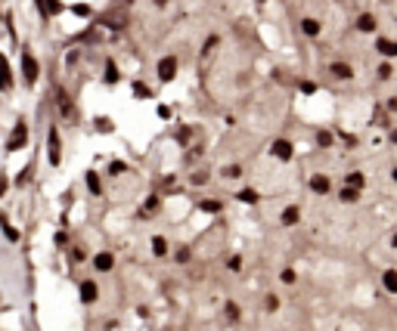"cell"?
I'll use <instances>...</instances> for the list:
<instances>
[{"label": "cell", "instance_id": "6da1fadb", "mask_svg": "<svg viewBox=\"0 0 397 331\" xmlns=\"http://www.w3.org/2000/svg\"><path fill=\"white\" fill-rule=\"evenodd\" d=\"M22 78H25V84H28V87H35L38 78H40V62L35 59V53H31L28 47L22 50Z\"/></svg>", "mask_w": 397, "mask_h": 331}, {"label": "cell", "instance_id": "7a4b0ae2", "mask_svg": "<svg viewBox=\"0 0 397 331\" xmlns=\"http://www.w3.org/2000/svg\"><path fill=\"white\" fill-rule=\"evenodd\" d=\"M47 146H50V164L59 167V161H62V142H59V130H56V124L47 130Z\"/></svg>", "mask_w": 397, "mask_h": 331}, {"label": "cell", "instance_id": "3957f363", "mask_svg": "<svg viewBox=\"0 0 397 331\" xmlns=\"http://www.w3.org/2000/svg\"><path fill=\"white\" fill-rule=\"evenodd\" d=\"M158 78H162V84H171L177 78V56H165L158 62Z\"/></svg>", "mask_w": 397, "mask_h": 331}, {"label": "cell", "instance_id": "277c9868", "mask_svg": "<svg viewBox=\"0 0 397 331\" xmlns=\"http://www.w3.org/2000/svg\"><path fill=\"white\" fill-rule=\"evenodd\" d=\"M270 155H273L276 161H292L295 146H292L289 139H273V146H270Z\"/></svg>", "mask_w": 397, "mask_h": 331}, {"label": "cell", "instance_id": "5b68a950", "mask_svg": "<svg viewBox=\"0 0 397 331\" xmlns=\"http://www.w3.org/2000/svg\"><path fill=\"white\" fill-rule=\"evenodd\" d=\"M94 269L96 273H112L115 269V254L112 251H96L94 254Z\"/></svg>", "mask_w": 397, "mask_h": 331}, {"label": "cell", "instance_id": "8992f818", "mask_svg": "<svg viewBox=\"0 0 397 331\" xmlns=\"http://www.w3.org/2000/svg\"><path fill=\"white\" fill-rule=\"evenodd\" d=\"M0 90L10 93L13 90V69H10V59L0 53Z\"/></svg>", "mask_w": 397, "mask_h": 331}, {"label": "cell", "instance_id": "52a82bcc", "mask_svg": "<svg viewBox=\"0 0 397 331\" xmlns=\"http://www.w3.org/2000/svg\"><path fill=\"white\" fill-rule=\"evenodd\" d=\"M307 186H310V192H317V195H326V192H332V180H329L326 174H314L307 180Z\"/></svg>", "mask_w": 397, "mask_h": 331}, {"label": "cell", "instance_id": "ba28073f", "mask_svg": "<svg viewBox=\"0 0 397 331\" xmlns=\"http://www.w3.org/2000/svg\"><path fill=\"white\" fill-rule=\"evenodd\" d=\"M35 3H38V10L44 13L47 19H50V16H62V10H65L62 0H35Z\"/></svg>", "mask_w": 397, "mask_h": 331}, {"label": "cell", "instance_id": "9c48e42d", "mask_svg": "<svg viewBox=\"0 0 397 331\" xmlns=\"http://www.w3.org/2000/svg\"><path fill=\"white\" fill-rule=\"evenodd\" d=\"M25 142H28V127H25V124H16V133L10 137L6 149H10V152H16V149H22Z\"/></svg>", "mask_w": 397, "mask_h": 331}, {"label": "cell", "instance_id": "30bf717a", "mask_svg": "<svg viewBox=\"0 0 397 331\" xmlns=\"http://www.w3.org/2000/svg\"><path fill=\"white\" fill-rule=\"evenodd\" d=\"M56 105H59V112H62L65 118H72L75 115V105H72V96L65 93L62 87H56Z\"/></svg>", "mask_w": 397, "mask_h": 331}, {"label": "cell", "instance_id": "8fae6325", "mask_svg": "<svg viewBox=\"0 0 397 331\" xmlns=\"http://www.w3.org/2000/svg\"><path fill=\"white\" fill-rule=\"evenodd\" d=\"M96 297H99L96 282H94V279H84V282H81V300L84 303H96Z\"/></svg>", "mask_w": 397, "mask_h": 331}, {"label": "cell", "instance_id": "7c38bea8", "mask_svg": "<svg viewBox=\"0 0 397 331\" xmlns=\"http://www.w3.org/2000/svg\"><path fill=\"white\" fill-rule=\"evenodd\" d=\"M329 74H332L335 81H351L354 78V69H351L348 62H332V65H329Z\"/></svg>", "mask_w": 397, "mask_h": 331}, {"label": "cell", "instance_id": "4fadbf2b", "mask_svg": "<svg viewBox=\"0 0 397 331\" xmlns=\"http://www.w3.org/2000/svg\"><path fill=\"white\" fill-rule=\"evenodd\" d=\"M376 28H378V22H376L373 13H360V16H357V31H363V35H373Z\"/></svg>", "mask_w": 397, "mask_h": 331}, {"label": "cell", "instance_id": "5bb4252c", "mask_svg": "<svg viewBox=\"0 0 397 331\" xmlns=\"http://www.w3.org/2000/svg\"><path fill=\"white\" fill-rule=\"evenodd\" d=\"M376 50H378V53H382V56H388V59H394V56H397V40L378 37V40H376Z\"/></svg>", "mask_w": 397, "mask_h": 331}, {"label": "cell", "instance_id": "9a60e30c", "mask_svg": "<svg viewBox=\"0 0 397 331\" xmlns=\"http://www.w3.org/2000/svg\"><path fill=\"white\" fill-rule=\"evenodd\" d=\"M301 31H304L307 37H320L323 25H320V19H310V16H307V19H301Z\"/></svg>", "mask_w": 397, "mask_h": 331}, {"label": "cell", "instance_id": "2e32d148", "mask_svg": "<svg viewBox=\"0 0 397 331\" xmlns=\"http://www.w3.org/2000/svg\"><path fill=\"white\" fill-rule=\"evenodd\" d=\"M168 251H171V244H168L165 235H152V254L155 257H168Z\"/></svg>", "mask_w": 397, "mask_h": 331}, {"label": "cell", "instance_id": "e0dca14e", "mask_svg": "<svg viewBox=\"0 0 397 331\" xmlns=\"http://www.w3.org/2000/svg\"><path fill=\"white\" fill-rule=\"evenodd\" d=\"M344 186H351V189H360V192H363V186H366V176H363V171H351L348 176H344Z\"/></svg>", "mask_w": 397, "mask_h": 331}, {"label": "cell", "instance_id": "ac0fdd59", "mask_svg": "<svg viewBox=\"0 0 397 331\" xmlns=\"http://www.w3.org/2000/svg\"><path fill=\"white\" fill-rule=\"evenodd\" d=\"M103 81L106 84H118V81H121V71H118V65L112 62V59H109L106 69H103Z\"/></svg>", "mask_w": 397, "mask_h": 331}, {"label": "cell", "instance_id": "d6986e66", "mask_svg": "<svg viewBox=\"0 0 397 331\" xmlns=\"http://www.w3.org/2000/svg\"><path fill=\"white\" fill-rule=\"evenodd\" d=\"M298 217H301V210L295 208V205H289V208H285L283 214H280V220H283V226H295V223H298Z\"/></svg>", "mask_w": 397, "mask_h": 331}, {"label": "cell", "instance_id": "ffe728a7", "mask_svg": "<svg viewBox=\"0 0 397 331\" xmlns=\"http://www.w3.org/2000/svg\"><path fill=\"white\" fill-rule=\"evenodd\" d=\"M382 285H385V291H388V294H397V269H385Z\"/></svg>", "mask_w": 397, "mask_h": 331}, {"label": "cell", "instance_id": "44dd1931", "mask_svg": "<svg viewBox=\"0 0 397 331\" xmlns=\"http://www.w3.org/2000/svg\"><path fill=\"white\" fill-rule=\"evenodd\" d=\"M339 201L341 205H354V201H360V189H351V186H344L339 192Z\"/></svg>", "mask_w": 397, "mask_h": 331}, {"label": "cell", "instance_id": "7402d4cb", "mask_svg": "<svg viewBox=\"0 0 397 331\" xmlns=\"http://www.w3.org/2000/svg\"><path fill=\"white\" fill-rule=\"evenodd\" d=\"M236 201H246V205H258L261 195H258L255 189H242V192H236Z\"/></svg>", "mask_w": 397, "mask_h": 331}, {"label": "cell", "instance_id": "603a6c76", "mask_svg": "<svg viewBox=\"0 0 397 331\" xmlns=\"http://www.w3.org/2000/svg\"><path fill=\"white\" fill-rule=\"evenodd\" d=\"M332 142H335V133H332V130H320V133H317V146H320V149H329Z\"/></svg>", "mask_w": 397, "mask_h": 331}, {"label": "cell", "instance_id": "cb8c5ba5", "mask_svg": "<svg viewBox=\"0 0 397 331\" xmlns=\"http://www.w3.org/2000/svg\"><path fill=\"white\" fill-rule=\"evenodd\" d=\"M221 176H224V180H239V176H242V167H239V164H227L224 171H221Z\"/></svg>", "mask_w": 397, "mask_h": 331}, {"label": "cell", "instance_id": "d4e9b609", "mask_svg": "<svg viewBox=\"0 0 397 331\" xmlns=\"http://www.w3.org/2000/svg\"><path fill=\"white\" fill-rule=\"evenodd\" d=\"M87 189L94 192V195H99V192H103V186H99V174H94V171H87Z\"/></svg>", "mask_w": 397, "mask_h": 331}, {"label": "cell", "instance_id": "484cf974", "mask_svg": "<svg viewBox=\"0 0 397 331\" xmlns=\"http://www.w3.org/2000/svg\"><path fill=\"white\" fill-rule=\"evenodd\" d=\"M391 74H394V69H391L388 62H382V65L376 69V78H378V81H391Z\"/></svg>", "mask_w": 397, "mask_h": 331}, {"label": "cell", "instance_id": "4316f807", "mask_svg": "<svg viewBox=\"0 0 397 331\" xmlns=\"http://www.w3.org/2000/svg\"><path fill=\"white\" fill-rule=\"evenodd\" d=\"M295 279H298V273H295L292 266H285L283 273H280V282H283V285H295Z\"/></svg>", "mask_w": 397, "mask_h": 331}, {"label": "cell", "instance_id": "83f0119b", "mask_svg": "<svg viewBox=\"0 0 397 331\" xmlns=\"http://www.w3.org/2000/svg\"><path fill=\"white\" fill-rule=\"evenodd\" d=\"M239 316H242V310L236 307L233 300H227V319H230V322H239Z\"/></svg>", "mask_w": 397, "mask_h": 331}, {"label": "cell", "instance_id": "f1b7e54d", "mask_svg": "<svg viewBox=\"0 0 397 331\" xmlns=\"http://www.w3.org/2000/svg\"><path fill=\"white\" fill-rule=\"evenodd\" d=\"M264 307H267V313H276V310H280V297H276V294H267V297H264Z\"/></svg>", "mask_w": 397, "mask_h": 331}, {"label": "cell", "instance_id": "f546056e", "mask_svg": "<svg viewBox=\"0 0 397 331\" xmlns=\"http://www.w3.org/2000/svg\"><path fill=\"white\" fill-rule=\"evenodd\" d=\"M72 13H75V16H81V19H90V16H94V10H90V6H84V3H75V6H72Z\"/></svg>", "mask_w": 397, "mask_h": 331}, {"label": "cell", "instance_id": "4dcf8cb0", "mask_svg": "<svg viewBox=\"0 0 397 331\" xmlns=\"http://www.w3.org/2000/svg\"><path fill=\"white\" fill-rule=\"evenodd\" d=\"M224 205L221 201H214V198H208V201H202V210H208V214H217V210H221Z\"/></svg>", "mask_w": 397, "mask_h": 331}, {"label": "cell", "instance_id": "1f68e13d", "mask_svg": "<svg viewBox=\"0 0 397 331\" xmlns=\"http://www.w3.org/2000/svg\"><path fill=\"white\" fill-rule=\"evenodd\" d=\"M298 90L304 93V96H314V93H317V84H314V81H301Z\"/></svg>", "mask_w": 397, "mask_h": 331}, {"label": "cell", "instance_id": "d6a6232c", "mask_svg": "<svg viewBox=\"0 0 397 331\" xmlns=\"http://www.w3.org/2000/svg\"><path fill=\"white\" fill-rule=\"evenodd\" d=\"M227 269H230V273H239V269H242V257H239V254H233V257L227 260Z\"/></svg>", "mask_w": 397, "mask_h": 331}, {"label": "cell", "instance_id": "836d02e7", "mask_svg": "<svg viewBox=\"0 0 397 331\" xmlns=\"http://www.w3.org/2000/svg\"><path fill=\"white\" fill-rule=\"evenodd\" d=\"M133 96H143V99H149L152 93H149V87H146V84H133Z\"/></svg>", "mask_w": 397, "mask_h": 331}, {"label": "cell", "instance_id": "e575fe53", "mask_svg": "<svg viewBox=\"0 0 397 331\" xmlns=\"http://www.w3.org/2000/svg\"><path fill=\"white\" fill-rule=\"evenodd\" d=\"M214 47H217V35H211V37L205 40V47H202V56H208V53H211Z\"/></svg>", "mask_w": 397, "mask_h": 331}, {"label": "cell", "instance_id": "d590c367", "mask_svg": "<svg viewBox=\"0 0 397 331\" xmlns=\"http://www.w3.org/2000/svg\"><path fill=\"white\" fill-rule=\"evenodd\" d=\"M189 183H192V186H205V183H208V174H192Z\"/></svg>", "mask_w": 397, "mask_h": 331}, {"label": "cell", "instance_id": "8d00e7d4", "mask_svg": "<svg viewBox=\"0 0 397 331\" xmlns=\"http://www.w3.org/2000/svg\"><path fill=\"white\" fill-rule=\"evenodd\" d=\"M72 260H75V263L87 260V254H84V248H72Z\"/></svg>", "mask_w": 397, "mask_h": 331}, {"label": "cell", "instance_id": "74e56055", "mask_svg": "<svg viewBox=\"0 0 397 331\" xmlns=\"http://www.w3.org/2000/svg\"><path fill=\"white\" fill-rule=\"evenodd\" d=\"M189 260V248H177V263H187Z\"/></svg>", "mask_w": 397, "mask_h": 331}, {"label": "cell", "instance_id": "f35d334b", "mask_svg": "<svg viewBox=\"0 0 397 331\" xmlns=\"http://www.w3.org/2000/svg\"><path fill=\"white\" fill-rule=\"evenodd\" d=\"M124 171V164H121V161H115V164H109V174H121Z\"/></svg>", "mask_w": 397, "mask_h": 331}, {"label": "cell", "instance_id": "ab89813d", "mask_svg": "<svg viewBox=\"0 0 397 331\" xmlns=\"http://www.w3.org/2000/svg\"><path fill=\"white\" fill-rule=\"evenodd\" d=\"M158 118H171V108H168V105H158Z\"/></svg>", "mask_w": 397, "mask_h": 331}, {"label": "cell", "instance_id": "60d3db41", "mask_svg": "<svg viewBox=\"0 0 397 331\" xmlns=\"http://www.w3.org/2000/svg\"><path fill=\"white\" fill-rule=\"evenodd\" d=\"M6 186H10V183H6V176H3V174H0V198H3V192H6Z\"/></svg>", "mask_w": 397, "mask_h": 331}, {"label": "cell", "instance_id": "b9f144b4", "mask_svg": "<svg viewBox=\"0 0 397 331\" xmlns=\"http://www.w3.org/2000/svg\"><path fill=\"white\" fill-rule=\"evenodd\" d=\"M388 112H397V96H391V99H388Z\"/></svg>", "mask_w": 397, "mask_h": 331}, {"label": "cell", "instance_id": "7bdbcfd3", "mask_svg": "<svg viewBox=\"0 0 397 331\" xmlns=\"http://www.w3.org/2000/svg\"><path fill=\"white\" fill-rule=\"evenodd\" d=\"M388 139H391V142H394V146H397V127H394V130H391V133H388Z\"/></svg>", "mask_w": 397, "mask_h": 331}, {"label": "cell", "instance_id": "ee69618b", "mask_svg": "<svg viewBox=\"0 0 397 331\" xmlns=\"http://www.w3.org/2000/svg\"><path fill=\"white\" fill-rule=\"evenodd\" d=\"M152 3H155L158 10H162V6H168V0H152Z\"/></svg>", "mask_w": 397, "mask_h": 331}, {"label": "cell", "instance_id": "f6af8a7d", "mask_svg": "<svg viewBox=\"0 0 397 331\" xmlns=\"http://www.w3.org/2000/svg\"><path fill=\"white\" fill-rule=\"evenodd\" d=\"M391 244H394V248H397V232H394V239H391Z\"/></svg>", "mask_w": 397, "mask_h": 331}, {"label": "cell", "instance_id": "bcb514c9", "mask_svg": "<svg viewBox=\"0 0 397 331\" xmlns=\"http://www.w3.org/2000/svg\"><path fill=\"white\" fill-rule=\"evenodd\" d=\"M391 176H394V183H397V167H394V171H391Z\"/></svg>", "mask_w": 397, "mask_h": 331}, {"label": "cell", "instance_id": "7dc6e473", "mask_svg": "<svg viewBox=\"0 0 397 331\" xmlns=\"http://www.w3.org/2000/svg\"><path fill=\"white\" fill-rule=\"evenodd\" d=\"M258 3H267V0H258Z\"/></svg>", "mask_w": 397, "mask_h": 331}]
</instances>
